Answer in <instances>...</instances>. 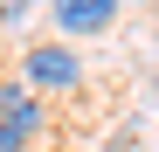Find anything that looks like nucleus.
<instances>
[{
  "instance_id": "obj_3",
  "label": "nucleus",
  "mask_w": 159,
  "mask_h": 152,
  "mask_svg": "<svg viewBox=\"0 0 159 152\" xmlns=\"http://www.w3.org/2000/svg\"><path fill=\"white\" fill-rule=\"evenodd\" d=\"M125 0H48V21H56L62 42H90V35H111Z\"/></svg>"
},
{
  "instance_id": "obj_2",
  "label": "nucleus",
  "mask_w": 159,
  "mask_h": 152,
  "mask_svg": "<svg viewBox=\"0 0 159 152\" xmlns=\"http://www.w3.org/2000/svg\"><path fill=\"white\" fill-rule=\"evenodd\" d=\"M21 83H28L35 97H69L83 90V56L56 35V42H28L21 48Z\"/></svg>"
},
{
  "instance_id": "obj_4",
  "label": "nucleus",
  "mask_w": 159,
  "mask_h": 152,
  "mask_svg": "<svg viewBox=\"0 0 159 152\" xmlns=\"http://www.w3.org/2000/svg\"><path fill=\"white\" fill-rule=\"evenodd\" d=\"M35 7H42V0H0V21H7V28H14V21H28Z\"/></svg>"
},
{
  "instance_id": "obj_1",
  "label": "nucleus",
  "mask_w": 159,
  "mask_h": 152,
  "mask_svg": "<svg viewBox=\"0 0 159 152\" xmlns=\"http://www.w3.org/2000/svg\"><path fill=\"white\" fill-rule=\"evenodd\" d=\"M42 145H48V97L7 76L0 83V152H42Z\"/></svg>"
}]
</instances>
